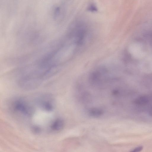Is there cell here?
<instances>
[{
  "label": "cell",
  "instance_id": "7a4b0ae2",
  "mask_svg": "<svg viewBox=\"0 0 152 152\" xmlns=\"http://www.w3.org/2000/svg\"><path fill=\"white\" fill-rule=\"evenodd\" d=\"M142 47L139 44H135L132 45L130 51L132 54L136 57H140L144 55V52Z\"/></svg>",
  "mask_w": 152,
  "mask_h": 152
},
{
  "label": "cell",
  "instance_id": "6da1fadb",
  "mask_svg": "<svg viewBox=\"0 0 152 152\" xmlns=\"http://www.w3.org/2000/svg\"><path fill=\"white\" fill-rule=\"evenodd\" d=\"M15 109L23 114L29 115L32 112L31 108L22 101H18L15 103Z\"/></svg>",
  "mask_w": 152,
  "mask_h": 152
},
{
  "label": "cell",
  "instance_id": "3957f363",
  "mask_svg": "<svg viewBox=\"0 0 152 152\" xmlns=\"http://www.w3.org/2000/svg\"><path fill=\"white\" fill-rule=\"evenodd\" d=\"M64 122L61 119H58L55 120L52 124V129L56 131L61 130L63 127Z\"/></svg>",
  "mask_w": 152,
  "mask_h": 152
},
{
  "label": "cell",
  "instance_id": "277c9868",
  "mask_svg": "<svg viewBox=\"0 0 152 152\" xmlns=\"http://www.w3.org/2000/svg\"><path fill=\"white\" fill-rule=\"evenodd\" d=\"M103 112L102 110L99 108L91 109L89 111V114L92 117H98L102 115Z\"/></svg>",
  "mask_w": 152,
  "mask_h": 152
},
{
  "label": "cell",
  "instance_id": "5b68a950",
  "mask_svg": "<svg viewBox=\"0 0 152 152\" xmlns=\"http://www.w3.org/2000/svg\"><path fill=\"white\" fill-rule=\"evenodd\" d=\"M142 146H140L135 148L129 152H140L142 150Z\"/></svg>",
  "mask_w": 152,
  "mask_h": 152
}]
</instances>
